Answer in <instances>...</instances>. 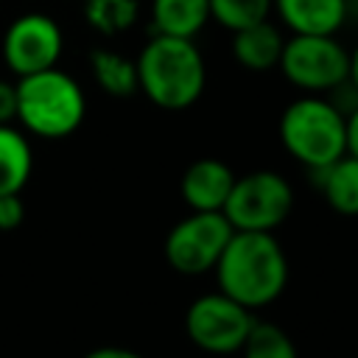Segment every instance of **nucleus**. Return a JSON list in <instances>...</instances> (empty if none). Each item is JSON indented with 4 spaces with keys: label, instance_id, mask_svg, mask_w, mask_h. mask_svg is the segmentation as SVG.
I'll use <instances>...</instances> for the list:
<instances>
[{
    "label": "nucleus",
    "instance_id": "nucleus-13",
    "mask_svg": "<svg viewBox=\"0 0 358 358\" xmlns=\"http://www.w3.org/2000/svg\"><path fill=\"white\" fill-rule=\"evenodd\" d=\"M210 20V0H151L154 34L193 39Z\"/></svg>",
    "mask_w": 358,
    "mask_h": 358
},
{
    "label": "nucleus",
    "instance_id": "nucleus-6",
    "mask_svg": "<svg viewBox=\"0 0 358 358\" xmlns=\"http://www.w3.org/2000/svg\"><path fill=\"white\" fill-rule=\"evenodd\" d=\"M277 67L305 95H327L350 78V50L336 36L294 34L285 39Z\"/></svg>",
    "mask_w": 358,
    "mask_h": 358
},
{
    "label": "nucleus",
    "instance_id": "nucleus-18",
    "mask_svg": "<svg viewBox=\"0 0 358 358\" xmlns=\"http://www.w3.org/2000/svg\"><path fill=\"white\" fill-rule=\"evenodd\" d=\"M241 355L243 358H296V347L285 330H280L271 322L255 319V324L241 347Z\"/></svg>",
    "mask_w": 358,
    "mask_h": 358
},
{
    "label": "nucleus",
    "instance_id": "nucleus-11",
    "mask_svg": "<svg viewBox=\"0 0 358 358\" xmlns=\"http://www.w3.org/2000/svg\"><path fill=\"white\" fill-rule=\"evenodd\" d=\"M291 34L336 36L347 22V0H274L271 6Z\"/></svg>",
    "mask_w": 358,
    "mask_h": 358
},
{
    "label": "nucleus",
    "instance_id": "nucleus-20",
    "mask_svg": "<svg viewBox=\"0 0 358 358\" xmlns=\"http://www.w3.org/2000/svg\"><path fill=\"white\" fill-rule=\"evenodd\" d=\"M22 218H25V204L20 193H0V229L11 232L22 224Z\"/></svg>",
    "mask_w": 358,
    "mask_h": 358
},
{
    "label": "nucleus",
    "instance_id": "nucleus-9",
    "mask_svg": "<svg viewBox=\"0 0 358 358\" xmlns=\"http://www.w3.org/2000/svg\"><path fill=\"white\" fill-rule=\"evenodd\" d=\"M64 50V34L59 22L42 11H28L17 17L3 34V62L20 78L31 73H42L59 67Z\"/></svg>",
    "mask_w": 358,
    "mask_h": 358
},
{
    "label": "nucleus",
    "instance_id": "nucleus-21",
    "mask_svg": "<svg viewBox=\"0 0 358 358\" xmlns=\"http://www.w3.org/2000/svg\"><path fill=\"white\" fill-rule=\"evenodd\" d=\"M17 120V90L11 81L0 78V123Z\"/></svg>",
    "mask_w": 358,
    "mask_h": 358
},
{
    "label": "nucleus",
    "instance_id": "nucleus-23",
    "mask_svg": "<svg viewBox=\"0 0 358 358\" xmlns=\"http://www.w3.org/2000/svg\"><path fill=\"white\" fill-rule=\"evenodd\" d=\"M347 154L358 157V106L347 115Z\"/></svg>",
    "mask_w": 358,
    "mask_h": 358
},
{
    "label": "nucleus",
    "instance_id": "nucleus-10",
    "mask_svg": "<svg viewBox=\"0 0 358 358\" xmlns=\"http://www.w3.org/2000/svg\"><path fill=\"white\" fill-rule=\"evenodd\" d=\"M232 185L235 171L227 162L215 157H201L185 168L179 179V193L193 213H221Z\"/></svg>",
    "mask_w": 358,
    "mask_h": 358
},
{
    "label": "nucleus",
    "instance_id": "nucleus-14",
    "mask_svg": "<svg viewBox=\"0 0 358 358\" xmlns=\"http://www.w3.org/2000/svg\"><path fill=\"white\" fill-rule=\"evenodd\" d=\"M313 173L319 176V190L324 201L338 215H358V157L341 154L336 162Z\"/></svg>",
    "mask_w": 358,
    "mask_h": 358
},
{
    "label": "nucleus",
    "instance_id": "nucleus-16",
    "mask_svg": "<svg viewBox=\"0 0 358 358\" xmlns=\"http://www.w3.org/2000/svg\"><path fill=\"white\" fill-rule=\"evenodd\" d=\"M90 73H92L95 84L112 98H131L134 92H140L137 64H134V59L123 56L120 50L95 48L90 53Z\"/></svg>",
    "mask_w": 358,
    "mask_h": 358
},
{
    "label": "nucleus",
    "instance_id": "nucleus-12",
    "mask_svg": "<svg viewBox=\"0 0 358 358\" xmlns=\"http://www.w3.org/2000/svg\"><path fill=\"white\" fill-rule=\"evenodd\" d=\"M282 45H285V36L268 20H260V22H252L246 28L232 31V56H235V62L243 64L246 70H255V73L277 67Z\"/></svg>",
    "mask_w": 358,
    "mask_h": 358
},
{
    "label": "nucleus",
    "instance_id": "nucleus-19",
    "mask_svg": "<svg viewBox=\"0 0 358 358\" xmlns=\"http://www.w3.org/2000/svg\"><path fill=\"white\" fill-rule=\"evenodd\" d=\"M274 0H210V20L227 31L246 28L252 22L268 20Z\"/></svg>",
    "mask_w": 358,
    "mask_h": 358
},
{
    "label": "nucleus",
    "instance_id": "nucleus-17",
    "mask_svg": "<svg viewBox=\"0 0 358 358\" xmlns=\"http://www.w3.org/2000/svg\"><path fill=\"white\" fill-rule=\"evenodd\" d=\"M137 17H140L137 0H87L84 6L87 25L103 36L126 34L137 22Z\"/></svg>",
    "mask_w": 358,
    "mask_h": 358
},
{
    "label": "nucleus",
    "instance_id": "nucleus-3",
    "mask_svg": "<svg viewBox=\"0 0 358 358\" xmlns=\"http://www.w3.org/2000/svg\"><path fill=\"white\" fill-rule=\"evenodd\" d=\"M17 90V123L42 140L70 137L87 112L81 84L59 70H42L31 76H20L14 81Z\"/></svg>",
    "mask_w": 358,
    "mask_h": 358
},
{
    "label": "nucleus",
    "instance_id": "nucleus-5",
    "mask_svg": "<svg viewBox=\"0 0 358 358\" xmlns=\"http://www.w3.org/2000/svg\"><path fill=\"white\" fill-rule=\"evenodd\" d=\"M294 210V190L277 171H252L235 176L224 204V218L235 232H274Z\"/></svg>",
    "mask_w": 358,
    "mask_h": 358
},
{
    "label": "nucleus",
    "instance_id": "nucleus-8",
    "mask_svg": "<svg viewBox=\"0 0 358 358\" xmlns=\"http://www.w3.org/2000/svg\"><path fill=\"white\" fill-rule=\"evenodd\" d=\"M232 232L224 213H190L165 235V260L179 274L213 271Z\"/></svg>",
    "mask_w": 358,
    "mask_h": 358
},
{
    "label": "nucleus",
    "instance_id": "nucleus-24",
    "mask_svg": "<svg viewBox=\"0 0 358 358\" xmlns=\"http://www.w3.org/2000/svg\"><path fill=\"white\" fill-rule=\"evenodd\" d=\"M350 81H352L355 90H358V48L350 50Z\"/></svg>",
    "mask_w": 358,
    "mask_h": 358
},
{
    "label": "nucleus",
    "instance_id": "nucleus-22",
    "mask_svg": "<svg viewBox=\"0 0 358 358\" xmlns=\"http://www.w3.org/2000/svg\"><path fill=\"white\" fill-rule=\"evenodd\" d=\"M84 358H143V355L129 347H95Z\"/></svg>",
    "mask_w": 358,
    "mask_h": 358
},
{
    "label": "nucleus",
    "instance_id": "nucleus-4",
    "mask_svg": "<svg viewBox=\"0 0 358 358\" xmlns=\"http://www.w3.org/2000/svg\"><path fill=\"white\" fill-rule=\"evenodd\" d=\"M280 143L305 168L322 171L347 154V115L327 95H302L280 115Z\"/></svg>",
    "mask_w": 358,
    "mask_h": 358
},
{
    "label": "nucleus",
    "instance_id": "nucleus-1",
    "mask_svg": "<svg viewBox=\"0 0 358 358\" xmlns=\"http://www.w3.org/2000/svg\"><path fill=\"white\" fill-rule=\"evenodd\" d=\"M213 271L218 291L249 310L271 305L288 285V257L271 232H232Z\"/></svg>",
    "mask_w": 358,
    "mask_h": 358
},
{
    "label": "nucleus",
    "instance_id": "nucleus-15",
    "mask_svg": "<svg viewBox=\"0 0 358 358\" xmlns=\"http://www.w3.org/2000/svg\"><path fill=\"white\" fill-rule=\"evenodd\" d=\"M34 171V151L28 137L11 126L0 123V193H20Z\"/></svg>",
    "mask_w": 358,
    "mask_h": 358
},
{
    "label": "nucleus",
    "instance_id": "nucleus-2",
    "mask_svg": "<svg viewBox=\"0 0 358 358\" xmlns=\"http://www.w3.org/2000/svg\"><path fill=\"white\" fill-rule=\"evenodd\" d=\"M140 92L165 112L190 109L207 84L204 56L193 39L154 34L137 53Z\"/></svg>",
    "mask_w": 358,
    "mask_h": 358
},
{
    "label": "nucleus",
    "instance_id": "nucleus-7",
    "mask_svg": "<svg viewBox=\"0 0 358 358\" xmlns=\"http://www.w3.org/2000/svg\"><path fill=\"white\" fill-rule=\"evenodd\" d=\"M252 324H255V310L243 308L224 291H210L196 296L185 313L187 338L201 352H210V355L241 352Z\"/></svg>",
    "mask_w": 358,
    "mask_h": 358
}]
</instances>
